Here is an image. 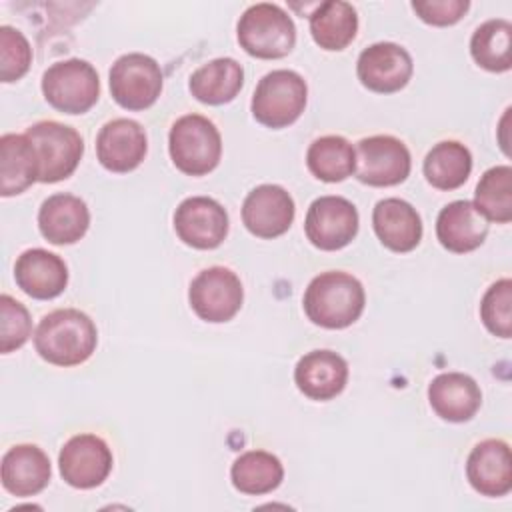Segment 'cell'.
Listing matches in <instances>:
<instances>
[{
    "label": "cell",
    "instance_id": "d6986e66",
    "mask_svg": "<svg viewBox=\"0 0 512 512\" xmlns=\"http://www.w3.org/2000/svg\"><path fill=\"white\" fill-rule=\"evenodd\" d=\"M294 382L310 400H332L348 382V364L332 350H312L298 360Z\"/></svg>",
    "mask_w": 512,
    "mask_h": 512
},
{
    "label": "cell",
    "instance_id": "5b68a950",
    "mask_svg": "<svg viewBox=\"0 0 512 512\" xmlns=\"http://www.w3.org/2000/svg\"><path fill=\"white\" fill-rule=\"evenodd\" d=\"M308 98V86L304 78L294 70H272L258 82L250 110L256 122L268 128H286L294 124Z\"/></svg>",
    "mask_w": 512,
    "mask_h": 512
},
{
    "label": "cell",
    "instance_id": "cb8c5ba5",
    "mask_svg": "<svg viewBox=\"0 0 512 512\" xmlns=\"http://www.w3.org/2000/svg\"><path fill=\"white\" fill-rule=\"evenodd\" d=\"M378 240L392 252H410L422 240V220L416 208L402 198H384L372 210Z\"/></svg>",
    "mask_w": 512,
    "mask_h": 512
},
{
    "label": "cell",
    "instance_id": "7a4b0ae2",
    "mask_svg": "<svg viewBox=\"0 0 512 512\" xmlns=\"http://www.w3.org/2000/svg\"><path fill=\"white\" fill-rule=\"evenodd\" d=\"M366 304V294L358 278L348 272L328 270L312 278L302 306L310 322L328 330L354 324Z\"/></svg>",
    "mask_w": 512,
    "mask_h": 512
},
{
    "label": "cell",
    "instance_id": "e0dca14e",
    "mask_svg": "<svg viewBox=\"0 0 512 512\" xmlns=\"http://www.w3.org/2000/svg\"><path fill=\"white\" fill-rule=\"evenodd\" d=\"M466 478L482 496H506L512 490L510 446L498 438L478 442L468 454Z\"/></svg>",
    "mask_w": 512,
    "mask_h": 512
},
{
    "label": "cell",
    "instance_id": "836d02e7",
    "mask_svg": "<svg viewBox=\"0 0 512 512\" xmlns=\"http://www.w3.org/2000/svg\"><path fill=\"white\" fill-rule=\"evenodd\" d=\"M32 334V320L26 306L10 294L0 296V352L8 354L26 344Z\"/></svg>",
    "mask_w": 512,
    "mask_h": 512
},
{
    "label": "cell",
    "instance_id": "f1b7e54d",
    "mask_svg": "<svg viewBox=\"0 0 512 512\" xmlns=\"http://www.w3.org/2000/svg\"><path fill=\"white\" fill-rule=\"evenodd\" d=\"M424 176L438 190L460 188L472 172V154L458 140H442L424 158Z\"/></svg>",
    "mask_w": 512,
    "mask_h": 512
},
{
    "label": "cell",
    "instance_id": "d590c367",
    "mask_svg": "<svg viewBox=\"0 0 512 512\" xmlns=\"http://www.w3.org/2000/svg\"><path fill=\"white\" fill-rule=\"evenodd\" d=\"M468 8H470L468 0L412 2V10L418 14V18L432 26H452L466 14Z\"/></svg>",
    "mask_w": 512,
    "mask_h": 512
},
{
    "label": "cell",
    "instance_id": "8fae6325",
    "mask_svg": "<svg viewBox=\"0 0 512 512\" xmlns=\"http://www.w3.org/2000/svg\"><path fill=\"white\" fill-rule=\"evenodd\" d=\"M358 210L342 196L316 198L304 220V232L312 246L334 252L348 246L358 234Z\"/></svg>",
    "mask_w": 512,
    "mask_h": 512
},
{
    "label": "cell",
    "instance_id": "3957f363",
    "mask_svg": "<svg viewBox=\"0 0 512 512\" xmlns=\"http://www.w3.org/2000/svg\"><path fill=\"white\" fill-rule=\"evenodd\" d=\"M240 48L262 60L284 58L296 44V26L278 4L258 2L244 10L236 26Z\"/></svg>",
    "mask_w": 512,
    "mask_h": 512
},
{
    "label": "cell",
    "instance_id": "2e32d148",
    "mask_svg": "<svg viewBox=\"0 0 512 512\" xmlns=\"http://www.w3.org/2000/svg\"><path fill=\"white\" fill-rule=\"evenodd\" d=\"M148 152L144 128L130 118H114L106 122L96 136L98 162L116 174L138 168Z\"/></svg>",
    "mask_w": 512,
    "mask_h": 512
},
{
    "label": "cell",
    "instance_id": "83f0119b",
    "mask_svg": "<svg viewBox=\"0 0 512 512\" xmlns=\"http://www.w3.org/2000/svg\"><path fill=\"white\" fill-rule=\"evenodd\" d=\"M230 478L238 492L262 496L282 484L284 466L278 456L266 450H248L234 460L230 468Z\"/></svg>",
    "mask_w": 512,
    "mask_h": 512
},
{
    "label": "cell",
    "instance_id": "4316f807",
    "mask_svg": "<svg viewBox=\"0 0 512 512\" xmlns=\"http://www.w3.org/2000/svg\"><path fill=\"white\" fill-rule=\"evenodd\" d=\"M358 32V14L342 0L320 2L310 14V34L314 42L330 52L344 50Z\"/></svg>",
    "mask_w": 512,
    "mask_h": 512
},
{
    "label": "cell",
    "instance_id": "484cf974",
    "mask_svg": "<svg viewBox=\"0 0 512 512\" xmlns=\"http://www.w3.org/2000/svg\"><path fill=\"white\" fill-rule=\"evenodd\" d=\"M0 180L4 198L22 194L38 182V160L26 134H4L0 138Z\"/></svg>",
    "mask_w": 512,
    "mask_h": 512
},
{
    "label": "cell",
    "instance_id": "5bb4252c",
    "mask_svg": "<svg viewBox=\"0 0 512 512\" xmlns=\"http://www.w3.org/2000/svg\"><path fill=\"white\" fill-rule=\"evenodd\" d=\"M412 72V56L394 42H376L364 48L356 62V74L362 86L378 94L402 90L412 78Z\"/></svg>",
    "mask_w": 512,
    "mask_h": 512
},
{
    "label": "cell",
    "instance_id": "603a6c76",
    "mask_svg": "<svg viewBox=\"0 0 512 512\" xmlns=\"http://www.w3.org/2000/svg\"><path fill=\"white\" fill-rule=\"evenodd\" d=\"M432 410L448 422H468L482 404V392L476 380L462 372H442L428 386Z\"/></svg>",
    "mask_w": 512,
    "mask_h": 512
},
{
    "label": "cell",
    "instance_id": "4fadbf2b",
    "mask_svg": "<svg viewBox=\"0 0 512 512\" xmlns=\"http://www.w3.org/2000/svg\"><path fill=\"white\" fill-rule=\"evenodd\" d=\"M174 230L186 246L214 250L228 234V212L214 198L190 196L174 212Z\"/></svg>",
    "mask_w": 512,
    "mask_h": 512
},
{
    "label": "cell",
    "instance_id": "4dcf8cb0",
    "mask_svg": "<svg viewBox=\"0 0 512 512\" xmlns=\"http://www.w3.org/2000/svg\"><path fill=\"white\" fill-rule=\"evenodd\" d=\"M474 62L488 72H506L512 66V24L492 18L480 24L470 38Z\"/></svg>",
    "mask_w": 512,
    "mask_h": 512
},
{
    "label": "cell",
    "instance_id": "ac0fdd59",
    "mask_svg": "<svg viewBox=\"0 0 512 512\" xmlns=\"http://www.w3.org/2000/svg\"><path fill=\"white\" fill-rule=\"evenodd\" d=\"M14 278L24 294L36 300H52L64 292L68 268L58 254L44 248H30L18 256Z\"/></svg>",
    "mask_w": 512,
    "mask_h": 512
},
{
    "label": "cell",
    "instance_id": "44dd1931",
    "mask_svg": "<svg viewBox=\"0 0 512 512\" xmlns=\"http://www.w3.org/2000/svg\"><path fill=\"white\" fill-rule=\"evenodd\" d=\"M486 236L488 220L470 200H454L446 204L436 218V238L448 252H472L484 244Z\"/></svg>",
    "mask_w": 512,
    "mask_h": 512
},
{
    "label": "cell",
    "instance_id": "7402d4cb",
    "mask_svg": "<svg viewBox=\"0 0 512 512\" xmlns=\"http://www.w3.org/2000/svg\"><path fill=\"white\" fill-rule=\"evenodd\" d=\"M50 474V460L36 444H16L2 456V486L14 496L26 498L42 492L50 482Z\"/></svg>",
    "mask_w": 512,
    "mask_h": 512
},
{
    "label": "cell",
    "instance_id": "d4e9b609",
    "mask_svg": "<svg viewBox=\"0 0 512 512\" xmlns=\"http://www.w3.org/2000/svg\"><path fill=\"white\" fill-rule=\"evenodd\" d=\"M244 84V68L234 58H214L190 76V94L210 106L232 102Z\"/></svg>",
    "mask_w": 512,
    "mask_h": 512
},
{
    "label": "cell",
    "instance_id": "7c38bea8",
    "mask_svg": "<svg viewBox=\"0 0 512 512\" xmlns=\"http://www.w3.org/2000/svg\"><path fill=\"white\" fill-rule=\"evenodd\" d=\"M112 452L96 434L72 436L58 454L60 476L66 484L80 490L100 486L112 470Z\"/></svg>",
    "mask_w": 512,
    "mask_h": 512
},
{
    "label": "cell",
    "instance_id": "ba28073f",
    "mask_svg": "<svg viewBox=\"0 0 512 512\" xmlns=\"http://www.w3.org/2000/svg\"><path fill=\"white\" fill-rule=\"evenodd\" d=\"M108 84L118 106L126 110H146L158 100L164 76L152 56L130 52L112 64Z\"/></svg>",
    "mask_w": 512,
    "mask_h": 512
},
{
    "label": "cell",
    "instance_id": "1f68e13d",
    "mask_svg": "<svg viewBox=\"0 0 512 512\" xmlns=\"http://www.w3.org/2000/svg\"><path fill=\"white\" fill-rule=\"evenodd\" d=\"M472 204L486 220L508 224L512 220V168L504 164L486 170L476 186Z\"/></svg>",
    "mask_w": 512,
    "mask_h": 512
},
{
    "label": "cell",
    "instance_id": "30bf717a",
    "mask_svg": "<svg viewBox=\"0 0 512 512\" xmlns=\"http://www.w3.org/2000/svg\"><path fill=\"white\" fill-rule=\"evenodd\" d=\"M410 152L406 144L388 134L362 138L356 146L354 174L368 186H396L410 174Z\"/></svg>",
    "mask_w": 512,
    "mask_h": 512
},
{
    "label": "cell",
    "instance_id": "d6a6232c",
    "mask_svg": "<svg viewBox=\"0 0 512 512\" xmlns=\"http://www.w3.org/2000/svg\"><path fill=\"white\" fill-rule=\"evenodd\" d=\"M480 318L490 334L500 338L512 336V280L494 282L482 296Z\"/></svg>",
    "mask_w": 512,
    "mask_h": 512
},
{
    "label": "cell",
    "instance_id": "9c48e42d",
    "mask_svg": "<svg viewBox=\"0 0 512 512\" xmlns=\"http://www.w3.org/2000/svg\"><path fill=\"white\" fill-rule=\"evenodd\" d=\"M244 288L236 272L224 266H210L190 282L188 302L204 322L220 324L232 320L242 308Z\"/></svg>",
    "mask_w": 512,
    "mask_h": 512
},
{
    "label": "cell",
    "instance_id": "f546056e",
    "mask_svg": "<svg viewBox=\"0 0 512 512\" xmlns=\"http://www.w3.org/2000/svg\"><path fill=\"white\" fill-rule=\"evenodd\" d=\"M308 170L322 182H342L354 174L356 150L344 136H320L306 152Z\"/></svg>",
    "mask_w": 512,
    "mask_h": 512
},
{
    "label": "cell",
    "instance_id": "9a60e30c",
    "mask_svg": "<svg viewBox=\"0 0 512 512\" xmlns=\"http://www.w3.org/2000/svg\"><path fill=\"white\" fill-rule=\"evenodd\" d=\"M296 206L292 196L278 184H260L242 204V222L256 238H276L288 232L294 222Z\"/></svg>",
    "mask_w": 512,
    "mask_h": 512
},
{
    "label": "cell",
    "instance_id": "6da1fadb",
    "mask_svg": "<svg viewBox=\"0 0 512 512\" xmlns=\"http://www.w3.org/2000/svg\"><path fill=\"white\" fill-rule=\"evenodd\" d=\"M98 344V332L88 314L76 308H60L46 314L36 332L34 346L40 358L54 366H78L86 362Z\"/></svg>",
    "mask_w": 512,
    "mask_h": 512
},
{
    "label": "cell",
    "instance_id": "e575fe53",
    "mask_svg": "<svg viewBox=\"0 0 512 512\" xmlns=\"http://www.w3.org/2000/svg\"><path fill=\"white\" fill-rule=\"evenodd\" d=\"M32 62V48L26 36L12 28L0 26V78L2 82L20 80Z\"/></svg>",
    "mask_w": 512,
    "mask_h": 512
},
{
    "label": "cell",
    "instance_id": "52a82bcc",
    "mask_svg": "<svg viewBox=\"0 0 512 512\" xmlns=\"http://www.w3.org/2000/svg\"><path fill=\"white\" fill-rule=\"evenodd\" d=\"M42 94L58 112L84 114L98 102L100 78L90 62L68 58L42 74Z\"/></svg>",
    "mask_w": 512,
    "mask_h": 512
},
{
    "label": "cell",
    "instance_id": "8992f818",
    "mask_svg": "<svg viewBox=\"0 0 512 512\" xmlns=\"http://www.w3.org/2000/svg\"><path fill=\"white\" fill-rule=\"evenodd\" d=\"M24 134L38 160V182L54 184L72 176L84 154V140L72 126L42 120L26 128Z\"/></svg>",
    "mask_w": 512,
    "mask_h": 512
},
{
    "label": "cell",
    "instance_id": "ffe728a7",
    "mask_svg": "<svg viewBox=\"0 0 512 512\" xmlns=\"http://www.w3.org/2000/svg\"><path fill=\"white\" fill-rule=\"evenodd\" d=\"M90 226L86 202L74 194H52L38 210V228L42 236L56 246L78 242Z\"/></svg>",
    "mask_w": 512,
    "mask_h": 512
},
{
    "label": "cell",
    "instance_id": "277c9868",
    "mask_svg": "<svg viewBox=\"0 0 512 512\" xmlns=\"http://www.w3.org/2000/svg\"><path fill=\"white\" fill-rule=\"evenodd\" d=\"M168 152L180 172L204 176L220 162L222 138L212 120L202 114H186L170 128Z\"/></svg>",
    "mask_w": 512,
    "mask_h": 512
}]
</instances>
